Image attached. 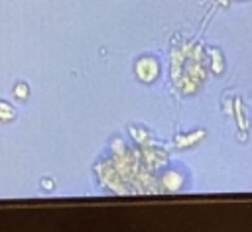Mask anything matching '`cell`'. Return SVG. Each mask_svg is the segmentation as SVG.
I'll return each mask as SVG.
<instances>
[{
  "instance_id": "obj_1",
  "label": "cell",
  "mask_w": 252,
  "mask_h": 232,
  "mask_svg": "<svg viewBox=\"0 0 252 232\" xmlns=\"http://www.w3.org/2000/svg\"><path fill=\"white\" fill-rule=\"evenodd\" d=\"M16 94H18V96H20V98H24V96H26V94H28V90H26V92H24V85H18V87H16Z\"/></svg>"
}]
</instances>
